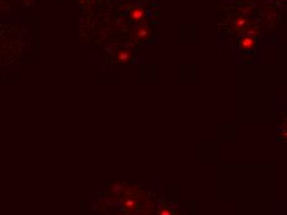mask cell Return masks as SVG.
<instances>
[{
    "instance_id": "6da1fadb",
    "label": "cell",
    "mask_w": 287,
    "mask_h": 215,
    "mask_svg": "<svg viewBox=\"0 0 287 215\" xmlns=\"http://www.w3.org/2000/svg\"><path fill=\"white\" fill-rule=\"evenodd\" d=\"M255 45V41H254V37H249V36H245L240 41V47L244 48V50H251Z\"/></svg>"
},
{
    "instance_id": "ba28073f",
    "label": "cell",
    "mask_w": 287,
    "mask_h": 215,
    "mask_svg": "<svg viewBox=\"0 0 287 215\" xmlns=\"http://www.w3.org/2000/svg\"><path fill=\"white\" fill-rule=\"evenodd\" d=\"M122 189V187H120V184H115L114 187H113V190H115V192H118V190H120Z\"/></svg>"
},
{
    "instance_id": "8992f818",
    "label": "cell",
    "mask_w": 287,
    "mask_h": 215,
    "mask_svg": "<svg viewBox=\"0 0 287 215\" xmlns=\"http://www.w3.org/2000/svg\"><path fill=\"white\" fill-rule=\"evenodd\" d=\"M160 215H172V213H171V210H167V209H163V210H161V213H160Z\"/></svg>"
},
{
    "instance_id": "5b68a950",
    "label": "cell",
    "mask_w": 287,
    "mask_h": 215,
    "mask_svg": "<svg viewBox=\"0 0 287 215\" xmlns=\"http://www.w3.org/2000/svg\"><path fill=\"white\" fill-rule=\"evenodd\" d=\"M244 26H245V20L243 17H239L235 21V27L236 29H242V27H244Z\"/></svg>"
},
{
    "instance_id": "277c9868",
    "label": "cell",
    "mask_w": 287,
    "mask_h": 215,
    "mask_svg": "<svg viewBox=\"0 0 287 215\" xmlns=\"http://www.w3.org/2000/svg\"><path fill=\"white\" fill-rule=\"evenodd\" d=\"M118 58H119L120 62H127L129 58H130V53H129L127 51H122V52L119 53Z\"/></svg>"
},
{
    "instance_id": "3957f363",
    "label": "cell",
    "mask_w": 287,
    "mask_h": 215,
    "mask_svg": "<svg viewBox=\"0 0 287 215\" xmlns=\"http://www.w3.org/2000/svg\"><path fill=\"white\" fill-rule=\"evenodd\" d=\"M130 17L133 19V20H135V21H139V20H141V19L144 17V11L141 10L140 7H135V9H133V10L130 11Z\"/></svg>"
},
{
    "instance_id": "7a4b0ae2",
    "label": "cell",
    "mask_w": 287,
    "mask_h": 215,
    "mask_svg": "<svg viewBox=\"0 0 287 215\" xmlns=\"http://www.w3.org/2000/svg\"><path fill=\"white\" fill-rule=\"evenodd\" d=\"M136 36L139 37L140 40H145L147 37L150 36V30L147 26H140L137 29V32H136Z\"/></svg>"
},
{
    "instance_id": "52a82bcc",
    "label": "cell",
    "mask_w": 287,
    "mask_h": 215,
    "mask_svg": "<svg viewBox=\"0 0 287 215\" xmlns=\"http://www.w3.org/2000/svg\"><path fill=\"white\" fill-rule=\"evenodd\" d=\"M134 204H135V203H134V200H131V199H129V200L125 203V205H126V207H129V208H130V207H133Z\"/></svg>"
}]
</instances>
